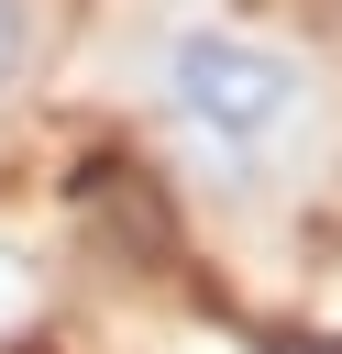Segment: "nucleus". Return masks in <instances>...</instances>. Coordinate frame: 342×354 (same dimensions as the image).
Segmentation results:
<instances>
[{
    "label": "nucleus",
    "instance_id": "1",
    "mask_svg": "<svg viewBox=\"0 0 342 354\" xmlns=\"http://www.w3.org/2000/svg\"><path fill=\"white\" fill-rule=\"evenodd\" d=\"M154 111H165V133L188 144L199 177L265 188V177H287V166L320 144L331 88H320V66H309L298 44H276V33L177 22V33L154 44Z\"/></svg>",
    "mask_w": 342,
    "mask_h": 354
},
{
    "label": "nucleus",
    "instance_id": "2",
    "mask_svg": "<svg viewBox=\"0 0 342 354\" xmlns=\"http://www.w3.org/2000/svg\"><path fill=\"white\" fill-rule=\"evenodd\" d=\"M22 66H33V0H0V100L22 88Z\"/></svg>",
    "mask_w": 342,
    "mask_h": 354
}]
</instances>
